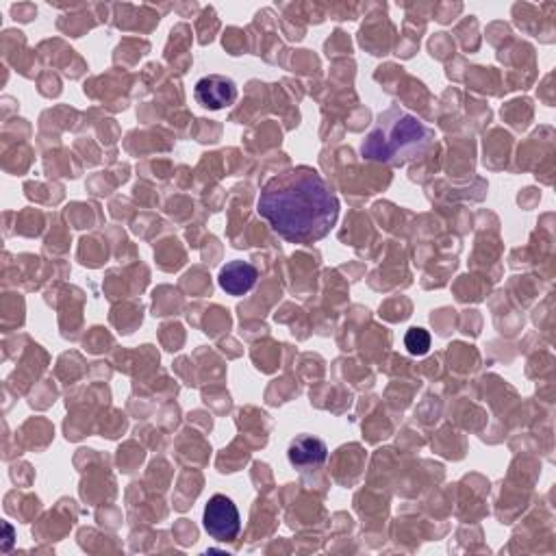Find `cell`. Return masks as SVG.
<instances>
[{
  "instance_id": "3957f363",
  "label": "cell",
  "mask_w": 556,
  "mask_h": 556,
  "mask_svg": "<svg viewBox=\"0 0 556 556\" xmlns=\"http://www.w3.org/2000/svg\"><path fill=\"white\" fill-rule=\"evenodd\" d=\"M202 526L216 541H233L239 530H242V517L235 507L231 498L222 494H216L205 507V515H202Z\"/></svg>"
},
{
  "instance_id": "277c9868",
  "label": "cell",
  "mask_w": 556,
  "mask_h": 556,
  "mask_svg": "<svg viewBox=\"0 0 556 556\" xmlns=\"http://www.w3.org/2000/svg\"><path fill=\"white\" fill-rule=\"evenodd\" d=\"M194 96L200 107L220 111L224 107H231L237 100V85L231 77L224 74H209L196 83Z\"/></svg>"
},
{
  "instance_id": "5b68a950",
  "label": "cell",
  "mask_w": 556,
  "mask_h": 556,
  "mask_svg": "<svg viewBox=\"0 0 556 556\" xmlns=\"http://www.w3.org/2000/svg\"><path fill=\"white\" fill-rule=\"evenodd\" d=\"M257 268L248 261H231L220 270L218 283L226 294L231 296H244L248 294L257 283Z\"/></svg>"
},
{
  "instance_id": "52a82bcc",
  "label": "cell",
  "mask_w": 556,
  "mask_h": 556,
  "mask_svg": "<svg viewBox=\"0 0 556 556\" xmlns=\"http://www.w3.org/2000/svg\"><path fill=\"white\" fill-rule=\"evenodd\" d=\"M404 346H407L413 357H422L431 348V335L424 328H411L407 337H404Z\"/></svg>"
},
{
  "instance_id": "8992f818",
  "label": "cell",
  "mask_w": 556,
  "mask_h": 556,
  "mask_svg": "<svg viewBox=\"0 0 556 556\" xmlns=\"http://www.w3.org/2000/svg\"><path fill=\"white\" fill-rule=\"evenodd\" d=\"M328 457V448L322 439L313 435H298L287 450V459L298 470H307V467L322 465Z\"/></svg>"
},
{
  "instance_id": "7a4b0ae2",
  "label": "cell",
  "mask_w": 556,
  "mask_h": 556,
  "mask_svg": "<svg viewBox=\"0 0 556 556\" xmlns=\"http://www.w3.org/2000/svg\"><path fill=\"white\" fill-rule=\"evenodd\" d=\"M431 139V129H426L411 113L394 107L378 118L376 129L361 146V155L370 161L400 166V163L424 153Z\"/></svg>"
},
{
  "instance_id": "6da1fadb",
  "label": "cell",
  "mask_w": 556,
  "mask_h": 556,
  "mask_svg": "<svg viewBox=\"0 0 556 556\" xmlns=\"http://www.w3.org/2000/svg\"><path fill=\"white\" fill-rule=\"evenodd\" d=\"M257 211L287 242L311 244L331 233L339 218V200L318 172L298 168L268 183Z\"/></svg>"
}]
</instances>
